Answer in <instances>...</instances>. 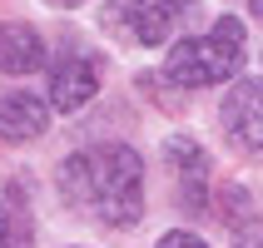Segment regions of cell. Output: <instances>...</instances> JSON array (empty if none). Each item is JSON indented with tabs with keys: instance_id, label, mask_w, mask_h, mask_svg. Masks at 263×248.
<instances>
[{
	"instance_id": "obj_1",
	"label": "cell",
	"mask_w": 263,
	"mask_h": 248,
	"mask_svg": "<svg viewBox=\"0 0 263 248\" xmlns=\"http://www.w3.org/2000/svg\"><path fill=\"white\" fill-rule=\"evenodd\" d=\"M60 194L109 228H134L144 219V159L129 144H89L60 164Z\"/></svg>"
},
{
	"instance_id": "obj_2",
	"label": "cell",
	"mask_w": 263,
	"mask_h": 248,
	"mask_svg": "<svg viewBox=\"0 0 263 248\" xmlns=\"http://www.w3.org/2000/svg\"><path fill=\"white\" fill-rule=\"evenodd\" d=\"M243 20L223 15L209 35H194V40H179L169 55H164V80L179 89H209L234 80L238 65H243Z\"/></svg>"
},
{
	"instance_id": "obj_3",
	"label": "cell",
	"mask_w": 263,
	"mask_h": 248,
	"mask_svg": "<svg viewBox=\"0 0 263 248\" xmlns=\"http://www.w3.org/2000/svg\"><path fill=\"white\" fill-rule=\"evenodd\" d=\"M100 25L109 30L119 45H144V50H154V45L169 40L174 15L164 10V5H154V0H104Z\"/></svg>"
},
{
	"instance_id": "obj_4",
	"label": "cell",
	"mask_w": 263,
	"mask_h": 248,
	"mask_svg": "<svg viewBox=\"0 0 263 248\" xmlns=\"http://www.w3.org/2000/svg\"><path fill=\"white\" fill-rule=\"evenodd\" d=\"M223 129H229V144L238 154L258 159L263 154V80H238L229 94H223Z\"/></svg>"
},
{
	"instance_id": "obj_5",
	"label": "cell",
	"mask_w": 263,
	"mask_h": 248,
	"mask_svg": "<svg viewBox=\"0 0 263 248\" xmlns=\"http://www.w3.org/2000/svg\"><path fill=\"white\" fill-rule=\"evenodd\" d=\"M50 109H60V115H74V109H85L95 94H100V65L85 55H70L60 60L55 70H50Z\"/></svg>"
},
{
	"instance_id": "obj_6",
	"label": "cell",
	"mask_w": 263,
	"mask_h": 248,
	"mask_svg": "<svg viewBox=\"0 0 263 248\" xmlns=\"http://www.w3.org/2000/svg\"><path fill=\"white\" fill-rule=\"evenodd\" d=\"M45 124H50V100L25 94V89H0V139L25 144V139L45 134Z\"/></svg>"
},
{
	"instance_id": "obj_7",
	"label": "cell",
	"mask_w": 263,
	"mask_h": 248,
	"mask_svg": "<svg viewBox=\"0 0 263 248\" xmlns=\"http://www.w3.org/2000/svg\"><path fill=\"white\" fill-rule=\"evenodd\" d=\"M45 65V40L30 25L0 20V74H30Z\"/></svg>"
},
{
	"instance_id": "obj_8",
	"label": "cell",
	"mask_w": 263,
	"mask_h": 248,
	"mask_svg": "<svg viewBox=\"0 0 263 248\" xmlns=\"http://www.w3.org/2000/svg\"><path fill=\"white\" fill-rule=\"evenodd\" d=\"M0 248H30V219L20 208H0Z\"/></svg>"
},
{
	"instance_id": "obj_9",
	"label": "cell",
	"mask_w": 263,
	"mask_h": 248,
	"mask_svg": "<svg viewBox=\"0 0 263 248\" xmlns=\"http://www.w3.org/2000/svg\"><path fill=\"white\" fill-rule=\"evenodd\" d=\"M159 248H204V238H194V234H184V228H174V234L159 238Z\"/></svg>"
},
{
	"instance_id": "obj_10",
	"label": "cell",
	"mask_w": 263,
	"mask_h": 248,
	"mask_svg": "<svg viewBox=\"0 0 263 248\" xmlns=\"http://www.w3.org/2000/svg\"><path fill=\"white\" fill-rule=\"evenodd\" d=\"M234 248H263V223H249V228L234 238Z\"/></svg>"
},
{
	"instance_id": "obj_11",
	"label": "cell",
	"mask_w": 263,
	"mask_h": 248,
	"mask_svg": "<svg viewBox=\"0 0 263 248\" xmlns=\"http://www.w3.org/2000/svg\"><path fill=\"white\" fill-rule=\"evenodd\" d=\"M154 5H164V10H169V15H174V20H179V15H184V10H189V5H194V0H154Z\"/></svg>"
},
{
	"instance_id": "obj_12",
	"label": "cell",
	"mask_w": 263,
	"mask_h": 248,
	"mask_svg": "<svg viewBox=\"0 0 263 248\" xmlns=\"http://www.w3.org/2000/svg\"><path fill=\"white\" fill-rule=\"evenodd\" d=\"M50 5H55V10H70V5H80V0H50Z\"/></svg>"
},
{
	"instance_id": "obj_13",
	"label": "cell",
	"mask_w": 263,
	"mask_h": 248,
	"mask_svg": "<svg viewBox=\"0 0 263 248\" xmlns=\"http://www.w3.org/2000/svg\"><path fill=\"white\" fill-rule=\"evenodd\" d=\"M249 5H253V15H263V0H249Z\"/></svg>"
}]
</instances>
